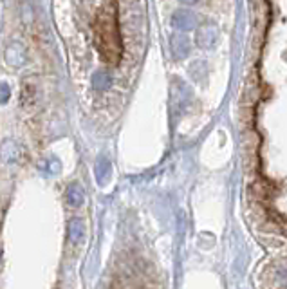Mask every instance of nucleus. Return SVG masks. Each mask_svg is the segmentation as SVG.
I'll use <instances>...</instances> for the list:
<instances>
[{
	"label": "nucleus",
	"instance_id": "nucleus-1",
	"mask_svg": "<svg viewBox=\"0 0 287 289\" xmlns=\"http://www.w3.org/2000/svg\"><path fill=\"white\" fill-rule=\"evenodd\" d=\"M94 36L101 58L107 64L118 65L123 58V38L118 18V2L108 0L107 4L96 13L94 20Z\"/></svg>",
	"mask_w": 287,
	"mask_h": 289
},
{
	"label": "nucleus",
	"instance_id": "nucleus-2",
	"mask_svg": "<svg viewBox=\"0 0 287 289\" xmlns=\"http://www.w3.org/2000/svg\"><path fill=\"white\" fill-rule=\"evenodd\" d=\"M26 60H27L26 47L20 42H13V44L8 45V49H6V62H8V65L18 69L26 64Z\"/></svg>",
	"mask_w": 287,
	"mask_h": 289
},
{
	"label": "nucleus",
	"instance_id": "nucleus-3",
	"mask_svg": "<svg viewBox=\"0 0 287 289\" xmlns=\"http://www.w3.org/2000/svg\"><path fill=\"white\" fill-rule=\"evenodd\" d=\"M20 158V148L13 139H6L0 143V159L4 163H16Z\"/></svg>",
	"mask_w": 287,
	"mask_h": 289
},
{
	"label": "nucleus",
	"instance_id": "nucleus-4",
	"mask_svg": "<svg viewBox=\"0 0 287 289\" xmlns=\"http://www.w3.org/2000/svg\"><path fill=\"white\" fill-rule=\"evenodd\" d=\"M170 49H171V54H174L177 60L186 58L188 51H190V44H188L186 36H183V34H174V36L170 38Z\"/></svg>",
	"mask_w": 287,
	"mask_h": 289
},
{
	"label": "nucleus",
	"instance_id": "nucleus-5",
	"mask_svg": "<svg viewBox=\"0 0 287 289\" xmlns=\"http://www.w3.org/2000/svg\"><path fill=\"white\" fill-rule=\"evenodd\" d=\"M171 26L176 27L177 31H192L195 27V16L190 11H177L171 18Z\"/></svg>",
	"mask_w": 287,
	"mask_h": 289
},
{
	"label": "nucleus",
	"instance_id": "nucleus-6",
	"mask_svg": "<svg viewBox=\"0 0 287 289\" xmlns=\"http://www.w3.org/2000/svg\"><path fill=\"white\" fill-rule=\"evenodd\" d=\"M197 44L201 45V47H212L213 44H215L217 40V29L213 26H202L201 29L197 31Z\"/></svg>",
	"mask_w": 287,
	"mask_h": 289
},
{
	"label": "nucleus",
	"instance_id": "nucleus-7",
	"mask_svg": "<svg viewBox=\"0 0 287 289\" xmlns=\"http://www.w3.org/2000/svg\"><path fill=\"white\" fill-rule=\"evenodd\" d=\"M67 201L72 208H80L85 201V191H83V186L78 183H72L71 186L67 188Z\"/></svg>",
	"mask_w": 287,
	"mask_h": 289
},
{
	"label": "nucleus",
	"instance_id": "nucleus-8",
	"mask_svg": "<svg viewBox=\"0 0 287 289\" xmlns=\"http://www.w3.org/2000/svg\"><path fill=\"white\" fill-rule=\"evenodd\" d=\"M83 233H85V226H83L82 219H71L67 224V235H69V239H71V242L82 240Z\"/></svg>",
	"mask_w": 287,
	"mask_h": 289
},
{
	"label": "nucleus",
	"instance_id": "nucleus-9",
	"mask_svg": "<svg viewBox=\"0 0 287 289\" xmlns=\"http://www.w3.org/2000/svg\"><path fill=\"white\" fill-rule=\"evenodd\" d=\"M110 172H112V166H110V161H107V159H101V161H98L96 168H94V174H96V179L100 184H105L108 181V177H110Z\"/></svg>",
	"mask_w": 287,
	"mask_h": 289
},
{
	"label": "nucleus",
	"instance_id": "nucleus-10",
	"mask_svg": "<svg viewBox=\"0 0 287 289\" xmlns=\"http://www.w3.org/2000/svg\"><path fill=\"white\" fill-rule=\"evenodd\" d=\"M110 85H112V78H110L108 72H105V71L94 72V76H92V87L94 89L107 90V89H110Z\"/></svg>",
	"mask_w": 287,
	"mask_h": 289
},
{
	"label": "nucleus",
	"instance_id": "nucleus-11",
	"mask_svg": "<svg viewBox=\"0 0 287 289\" xmlns=\"http://www.w3.org/2000/svg\"><path fill=\"white\" fill-rule=\"evenodd\" d=\"M9 98H11V87L8 83H0V105L8 103Z\"/></svg>",
	"mask_w": 287,
	"mask_h": 289
},
{
	"label": "nucleus",
	"instance_id": "nucleus-12",
	"mask_svg": "<svg viewBox=\"0 0 287 289\" xmlns=\"http://www.w3.org/2000/svg\"><path fill=\"white\" fill-rule=\"evenodd\" d=\"M62 170V163L58 161L56 158H52V159H49V172L51 174H58Z\"/></svg>",
	"mask_w": 287,
	"mask_h": 289
},
{
	"label": "nucleus",
	"instance_id": "nucleus-13",
	"mask_svg": "<svg viewBox=\"0 0 287 289\" xmlns=\"http://www.w3.org/2000/svg\"><path fill=\"white\" fill-rule=\"evenodd\" d=\"M181 2H184V4H195V2H199V0H181Z\"/></svg>",
	"mask_w": 287,
	"mask_h": 289
},
{
	"label": "nucleus",
	"instance_id": "nucleus-14",
	"mask_svg": "<svg viewBox=\"0 0 287 289\" xmlns=\"http://www.w3.org/2000/svg\"><path fill=\"white\" fill-rule=\"evenodd\" d=\"M0 262H2V249H0Z\"/></svg>",
	"mask_w": 287,
	"mask_h": 289
}]
</instances>
